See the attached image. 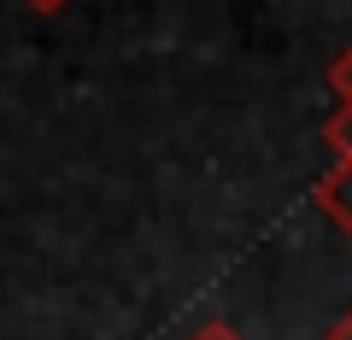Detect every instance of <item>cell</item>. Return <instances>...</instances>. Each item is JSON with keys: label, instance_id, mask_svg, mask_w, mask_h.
I'll return each mask as SVG.
<instances>
[{"label": "cell", "instance_id": "cell-1", "mask_svg": "<svg viewBox=\"0 0 352 340\" xmlns=\"http://www.w3.org/2000/svg\"><path fill=\"white\" fill-rule=\"evenodd\" d=\"M317 205H323V212H329V217H335V223L352 235V164H346V159H340L335 170L317 182Z\"/></svg>", "mask_w": 352, "mask_h": 340}, {"label": "cell", "instance_id": "cell-5", "mask_svg": "<svg viewBox=\"0 0 352 340\" xmlns=\"http://www.w3.org/2000/svg\"><path fill=\"white\" fill-rule=\"evenodd\" d=\"M329 340H352V317H346V323H340V328H335V335H329Z\"/></svg>", "mask_w": 352, "mask_h": 340}, {"label": "cell", "instance_id": "cell-3", "mask_svg": "<svg viewBox=\"0 0 352 340\" xmlns=\"http://www.w3.org/2000/svg\"><path fill=\"white\" fill-rule=\"evenodd\" d=\"M329 82H335V94H340V100H346V106H352V47H346V53H340V59H335V65H329Z\"/></svg>", "mask_w": 352, "mask_h": 340}, {"label": "cell", "instance_id": "cell-2", "mask_svg": "<svg viewBox=\"0 0 352 340\" xmlns=\"http://www.w3.org/2000/svg\"><path fill=\"white\" fill-rule=\"evenodd\" d=\"M323 141L335 147V159H346V164H352V106H340V112L323 124Z\"/></svg>", "mask_w": 352, "mask_h": 340}, {"label": "cell", "instance_id": "cell-4", "mask_svg": "<svg viewBox=\"0 0 352 340\" xmlns=\"http://www.w3.org/2000/svg\"><path fill=\"white\" fill-rule=\"evenodd\" d=\"M200 340H235V335H229V328H206Z\"/></svg>", "mask_w": 352, "mask_h": 340}, {"label": "cell", "instance_id": "cell-6", "mask_svg": "<svg viewBox=\"0 0 352 340\" xmlns=\"http://www.w3.org/2000/svg\"><path fill=\"white\" fill-rule=\"evenodd\" d=\"M30 6H36V12H53V6H65V0H30Z\"/></svg>", "mask_w": 352, "mask_h": 340}]
</instances>
